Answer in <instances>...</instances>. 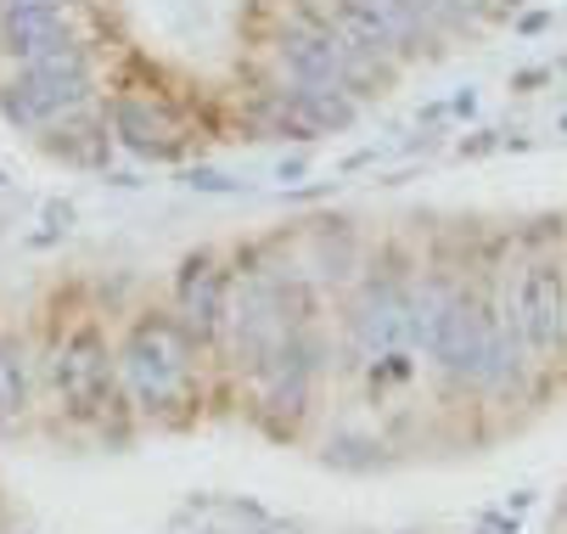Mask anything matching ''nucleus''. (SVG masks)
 <instances>
[{"instance_id": "nucleus-6", "label": "nucleus", "mask_w": 567, "mask_h": 534, "mask_svg": "<svg viewBox=\"0 0 567 534\" xmlns=\"http://www.w3.org/2000/svg\"><path fill=\"white\" fill-rule=\"evenodd\" d=\"M230 270L214 254H192L175 276V321L186 327V338L197 349H219L225 343V316H230Z\"/></svg>"}, {"instance_id": "nucleus-9", "label": "nucleus", "mask_w": 567, "mask_h": 534, "mask_svg": "<svg viewBox=\"0 0 567 534\" xmlns=\"http://www.w3.org/2000/svg\"><path fill=\"white\" fill-rule=\"evenodd\" d=\"M29 411V349L18 332H0V428Z\"/></svg>"}, {"instance_id": "nucleus-5", "label": "nucleus", "mask_w": 567, "mask_h": 534, "mask_svg": "<svg viewBox=\"0 0 567 534\" xmlns=\"http://www.w3.org/2000/svg\"><path fill=\"white\" fill-rule=\"evenodd\" d=\"M506 304L517 316V332L528 343L534 360H550L567 349V281H561V259L539 254L517 270V281L506 287Z\"/></svg>"}, {"instance_id": "nucleus-1", "label": "nucleus", "mask_w": 567, "mask_h": 534, "mask_svg": "<svg viewBox=\"0 0 567 534\" xmlns=\"http://www.w3.org/2000/svg\"><path fill=\"white\" fill-rule=\"evenodd\" d=\"M85 107H96V68H91L85 40H68L34 62H18L0 80V119L29 135H45L51 124L85 113Z\"/></svg>"}, {"instance_id": "nucleus-4", "label": "nucleus", "mask_w": 567, "mask_h": 534, "mask_svg": "<svg viewBox=\"0 0 567 534\" xmlns=\"http://www.w3.org/2000/svg\"><path fill=\"white\" fill-rule=\"evenodd\" d=\"M51 377L73 417H107L113 394H118V355L107 349L102 327H91V321L73 327L51 355Z\"/></svg>"}, {"instance_id": "nucleus-2", "label": "nucleus", "mask_w": 567, "mask_h": 534, "mask_svg": "<svg viewBox=\"0 0 567 534\" xmlns=\"http://www.w3.org/2000/svg\"><path fill=\"white\" fill-rule=\"evenodd\" d=\"M192 360H197V343L186 338L175 316H141L118 349V383L135 400V411L169 417L192 394V377H197Z\"/></svg>"}, {"instance_id": "nucleus-8", "label": "nucleus", "mask_w": 567, "mask_h": 534, "mask_svg": "<svg viewBox=\"0 0 567 534\" xmlns=\"http://www.w3.org/2000/svg\"><path fill=\"white\" fill-rule=\"evenodd\" d=\"M113 135L141 158H164L181 146V119L157 96H113Z\"/></svg>"}, {"instance_id": "nucleus-3", "label": "nucleus", "mask_w": 567, "mask_h": 534, "mask_svg": "<svg viewBox=\"0 0 567 534\" xmlns=\"http://www.w3.org/2000/svg\"><path fill=\"white\" fill-rule=\"evenodd\" d=\"M411 276L404 270H377L360 281L354 310H349V355L360 366H388L411 349Z\"/></svg>"}, {"instance_id": "nucleus-7", "label": "nucleus", "mask_w": 567, "mask_h": 534, "mask_svg": "<svg viewBox=\"0 0 567 534\" xmlns=\"http://www.w3.org/2000/svg\"><path fill=\"white\" fill-rule=\"evenodd\" d=\"M79 40L73 34V7H23V12H0V57L12 68L34 62L56 45Z\"/></svg>"}]
</instances>
